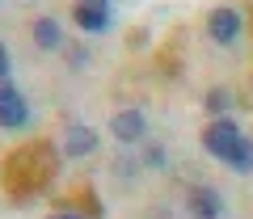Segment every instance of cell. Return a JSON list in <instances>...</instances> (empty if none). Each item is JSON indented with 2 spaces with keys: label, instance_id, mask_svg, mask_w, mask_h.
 Returning <instances> with one entry per match:
<instances>
[{
  "label": "cell",
  "instance_id": "6da1fadb",
  "mask_svg": "<svg viewBox=\"0 0 253 219\" xmlns=\"http://www.w3.org/2000/svg\"><path fill=\"white\" fill-rule=\"evenodd\" d=\"M245 139V131L236 127V118H215L211 127H203V152H211L215 160H228V152H232L236 144Z\"/></svg>",
  "mask_w": 253,
  "mask_h": 219
},
{
  "label": "cell",
  "instance_id": "7a4b0ae2",
  "mask_svg": "<svg viewBox=\"0 0 253 219\" xmlns=\"http://www.w3.org/2000/svg\"><path fill=\"white\" fill-rule=\"evenodd\" d=\"M207 34H211V42H215V46H236V42H241V34H245V17H241V9H232V4H219V9H211V17H207Z\"/></svg>",
  "mask_w": 253,
  "mask_h": 219
},
{
  "label": "cell",
  "instance_id": "3957f363",
  "mask_svg": "<svg viewBox=\"0 0 253 219\" xmlns=\"http://www.w3.org/2000/svg\"><path fill=\"white\" fill-rule=\"evenodd\" d=\"M26 122H30V106L21 97V89L0 80V131H21Z\"/></svg>",
  "mask_w": 253,
  "mask_h": 219
},
{
  "label": "cell",
  "instance_id": "277c9868",
  "mask_svg": "<svg viewBox=\"0 0 253 219\" xmlns=\"http://www.w3.org/2000/svg\"><path fill=\"white\" fill-rule=\"evenodd\" d=\"M72 21L84 34H106L110 21H114V4H110V0H81L72 9Z\"/></svg>",
  "mask_w": 253,
  "mask_h": 219
},
{
  "label": "cell",
  "instance_id": "5b68a950",
  "mask_svg": "<svg viewBox=\"0 0 253 219\" xmlns=\"http://www.w3.org/2000/svg\"><path fill=\"white\" fill-rule=\"evenodd\" d=\"M110 131H114V139L123 147H135V144H144V135H148V118H144V110H118L114 114V122H110Z\"/></svg>",
  "mask_w": 253,
  "mask_h": 219
},
{
  "label": "cell",
  "instance_id": "8992f818",
  "mask_svg": "<svg viewBox=\"0 0 253 219\" xmlns=\"http://www.w3.org/2000/svg\"><path fill=\"white\" fill-rule=\"evenodd\" d=\"M186 207L194 219H224V194L211 190V185H194L186 194Z\"/></svg>",
  "mask_w": 253,
  "mask_h": 219
},
{
  "label": "cell",
  "instance_id": "52a82bcc",
  "mask_svg": "<svg viewBox=\"0 0 253 219\" xmlns=\"http://www.w3.org/2000/svg\"><path fill=\"white\" fill-rule=\"evenodd\" d=\"M59 147H63V156H68V160H81V156H89L93 147H97V131L84 127V122H72V127L63 131Z\"/></svg>",
  "mask_w": 253,
  "mask_h": 219
},
{
  "label": "cell",
  "instance_id": "ba28073f",
  "mask_svg": "<svg viewBox=\"0 0 253 219\" xmlns=\"http://www.w3.org/2000/svg\"><path fill=\"white\" fill-rule=\"evenodd\" d=\"M30 38H34L38 51H59L63 46V26L55 17H38L34 26H30Z\"/></svg>",
  "mask_w": 253,
  "mask_h": 219
},
{
  "label": "cell",
  "instance_id": "9c48e42d",
  "mask_svg": "<svg viewBox=\"0 0 253 219\" xmlns=\"http://www.w3.org/2000/svg\"><path fill=\"white\" fill-rule=\"evenodd\" d=\"M224 164L232 169V173H241V177H253V139H241V144L228 152Z\"/></svg>",
  "mask_w": 253,
  "mask_h": 219
},
{
  "label": "cell",
  "instance_id": "30bf717a",
  "mask_svg": "<svg viewBox=\"0 0 253 219\" xmlns=\"http://www.w3.org/2000/svg\"><path fill=\"white\" fill-rule=\"evenodd\" d=\"M203 106H207V114H215V118H224L228 110L236 106L232 101V93L228 89H207V97H203Z\"/></svg>",
  "mask_w": 253,
  "mask_h": 219
},
{
  "label": "cell",
  "instance_id": "8fae6325",
  "mask_svg": "<svg viewBox=\"0 0 253 219\" xmlns=\"http://www.w3.org/2000/svg\"><path fill=\"white\" fill-rule=\"evenodd\" d=\"M144 164H148V169H165V147H148V152H144Z\"/></svg>",
  "mask_w": 253,
  "mask_h": 219
},
{
  "label": "cell",
  "instance_id": "7c38bea8",
  "mask_svg": "<svg viewBox=\"0 0 253 219\" xmlns=\"http://www.w3.org/2000/svg\"><path fill=\"white\" fill-rule=\"evenodd\" d=\"M9 72H13V59H9V46L0 42V80H9Z\"/></svg>",
  "mask_w": 253,
  "mask_h": 219
},
{
  "label": "cell",
  "instance_id": "4fadbf2b",
  "mask_svg": "<svg viewBox=\"0 0 253 219\" xmlns=\"http://www.w3.org/2000/svg\"><path fill=\"white\" fill-rule=\"evenodd\" d=\"M51 219H84V215H81V211H72V207H68V211H55Z\"/></svg>",
  "mask_w": 253,
  "mask_h": 219
}]
</instances>
